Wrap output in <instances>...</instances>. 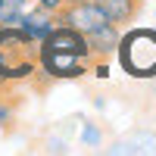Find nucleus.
<instances>
[{
	"label": "nucleus",
	"instance_id": "1",
	"mask_svg": "<svg viewBox=\"0 0 156 156\" xmlns=\"http://www.w3.org/2000/svg\"><path fill=\"white\" fill-rule=\"evenodd\" d=\"M37 66V41L16 25H0V78H25Z\"/></svg>",
	"mask_w": 156,
	"mask_h": 156
},
{
	"label": "nucleus",
	"instance_id": "2",
	"mask_svg": "<svg viewBox=\"0 0 156 156\" xmlns=\"http://www.w3.org/2000/svg\"><path fill=\"white\" fill-rule=\"evenodd\" d=\"M56 16H59L62 25H69V28L81 31V34H90V31L103 28V25H109V19L103 16V9L94 6L90 0H84V3H66Z\"/></svg>",
	"mask_w": 156,
	"mask_h": 156
},
{
	"label": "nucleus",
	"instance_id": "3",
	"mask_svg": "<svg viewBox=\"0 0 156 156\" xmlns=\"http://www.w3.org/2000/svg\"><path fill=\"white\" fill-rule=\"evenodd\" d=\"M37 62L53 78H78V75H84V59L75 56V53H66V50H50V47L37 44Z\"/></svg>",
	"mask_w": 156,
	"mask_h": 156
},
{
	"label": "nucleus",
	"instance_id": "4",
	"mask_svg": "<svg viewBox=\"0 0 156 156\" xmlns=\"http://www.w3.org/2000/svg\"><path fill=\"white\" fill-rule=\"evenodd\" d=\"M41 47L66 50V53H75V56H81V59L90 56V47H87V41H84V34L75 31V28H69V25H53V31L41 41Z\"/></svg>",
	"mask_w": 156,
	"mask_h": 156
},
{
	"label": "nucleus",
	"instance_id": "5",
	"mask_svg": "<svg viewBox=\"0 0 156 156\" xmlns=\"http://www.w3.org/2000/svg\"><path fill=\"white\" fill-rule=\"evenodd\" d=\"M94 6L103 9V16H106L112 25H128L137 19V9L144 0H90Z\"/></svg>",
	"mask_w": 156,
	"mask_h": 156
},
{
	"label": "nucleus",
	"instance_id": "6",
	"mask_svg": "<svg viewBox=\"0 0 156 156\" xmlns=\"http://www.w3.org/2000/svg\"><path fill=\"white\" fill-rule=\"evenodd\" d=\"M84 41H87V47H90V56H94V53H112V50L119 47L122 34H119V25L109 22V25H103V28L84 34Z\"/></svg>",
	"mask_w": 156,
	"mask_h": 156
},
{
	"label": "nucleus",
	"instance_id": "7",
	"mask_svg": "<svg viewBox=\"0 0 156 156\" xmlns=\"http://www.w3.org/2000/svg\"><path fill=\"white\" fill-rule=\"evenodd\" d=\"M25 6H28V0H0V25H16Z\"/></svg>",
	"mask_w": 156,
	"mask_h": 156
},
{
	"label": "nucleus",
	"instance_id": "8",
	"mask_svg": "<svg viewBox=\"0 0 156 156\" xmlns=\"http://www.w3.org/2000/svg\"><path fill=\"white\" fill-rule=\"evenodd\" d=\"M37 6H44V9H50V12H59L62 6H66V0H34Z\"/></svg>",
	"mask_w": 156,
	"mask_h": 156
},
{
	"label": "nucleus",
	"instance_id": "9",
	"mask_svg": "<svg viewBox=\"0 0 156 156\" xmlns=\"http://www.w3.org/2000/svg\"><path fill=\"white\" fill-rule=\"evenodd\" d=\"M66 3H84V0H66Z\"/></svg>",
	"mask_w": 156,
	"mask_h": 156
}]
</instances>
